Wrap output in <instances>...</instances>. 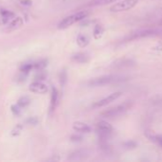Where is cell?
I'll return each mask as SVG.
<instances>
[{"instance_id":"83f0119b","label":"cell","mask_w":162,"mask_h":162,"mask_svg":"<svg viewBox=\"0 0 162 162\" xmlns=\"http://www.w3.org/2000/svg\"><path fill=\"white\" fill-rule=\"evenodd\" d=\"M32 1L31 0H22L21 1V4L23 5V6H31L32 5Z\"/></svg>"},{"instance_id":"5bb4252c","label":"cell","mask_w":162,"mask_h":162,"mask_svg":"<svg viewBox=\"0 0 162 162\" xmlns=\"http://www.w3.org/2000/svg\"><path fill=\"white\" fill-rule=\"evenodd\" d=\"M117 0H92L90 1L87 6L88 7H98V6H104V5H108L110 3H113Z\"/></svg>"},{"instance_id":"8fae6325","label":"cell","mask_w":162,"mask_h":162,"mask_svg":"<svg viewBox=\"0 0 162 162\" xmlns=\"http://www.w3.org/2000/svg\"><path fill=\"white\" fill-rule=\"evenodd\" d=\"M58 103V91L56 87H52L51 93V103H50V114L56 110Z\"/></svg>"},{"instance_id":"52a82bcc","label":"cell","mask_w":162,"mask_h":162,"mask_svg":"<svg viewBox=\"0 0 162 162\" xmlns=\"http://www.w3.org/2000/svg\"><path fill=\"white\" fill-rule=\"evenodd\" d=\"M122 95V92L120 91H117V92H113V93L108 95L107 97L99 100V101L95 102L94 104H92V108H100V107H103V106H106L109 103L114 102L115 100H117L120 96Z\"/></svg>"},{"instance_id":"e0dca14e","label":"cell","mask_w":162,"mask_h":162,"mask_svg":"<svg viewBox=\"0 0 162 162\" xmlns=\"http://www.w3.org/2000/svg\"><path fill=\"white\" fill-rule=\"evenodd\" d=\"M48 65V61L47 60H40L36 62V63L34 64V69L37 71H40V70H43V69L47 66Z\"/></svg>"},{"instance_id":"277c9868","label":"cell","mask_w":162,"mask_h":162,"mask_svg":"<svg viewBox=\"0 0 162 162\" xmlns=\"http://www.w3.org/2000/svg\"><path fill=\"white\" fill-rule=\"evenodd\" d=\"M162 33V29H143V30H138V32L131 33L129 36L125 38V41H133L135 39H140V38L145 37H153L160 35Z\"/></svg>"},{"instance_id":"d6986e66","label":"cell","mask_w":162,"mask_h":162,"mask_svg":"<svg viewBox=\"0 0 162 162\" xmlns=\"http://www.w3.org/2000/svg\"><path fill=\"white\" fill-rule=\"evenodd\" d=\"M31 103V100L29 97H22L18 100L17 102V105L19 106V108H25L26 106H28Z\"/></svg>"},{"instance_id":"d4e9b609","label":"cell","mask_w":162,"mask_h":162,"mask_svg":"<svg viewBox=\"0 0 162 162\" xmlns=\"http://www.w3.org/2000/svg\"><path fill=\"white\" fill-rule=\"evenodd\" d=\"M41 71H42V70H40L39 73H38V74L35 76V80H36V81H42V80H45V78H46V74H45V73H42Z\"/></svg>"},{"instance_id":"ba28073f","label":"cell","mask_w":162,"mask_h":162,"mask_svg":"<svg viewBox=\"0 0 162 162\" xmlns=\"http://www.w3.org/2000/svg\"><path fill=\"white\" fill-rule=\"evenodd\" d=\"M29 89L31 92L35 94H45L48 92V86L41 81H35L30 84Z\"/></svg>"},{"instance_id":"5b68a950","label":"cell","mask_w":162,"mask_h":162,"mask_svg":"<svg viewBox=\"0 0 162 162\" xmlns=\"http://www.w3.org/2000/svg\"><path fill=\"white\" fill-rule=\"evenodd\" d=\"M95 129H96V132L99 136V140H108L113 130V126L110 124V123L105 121V120L98 121L96 123Z\"/></svg>"},{"instance_id":"ffe728a7","label":"cell","mask_w":162,"mask_h":162,"mask_svg":"<svg viewBox=\"0 0 162 162\" xmlns=\"http://www.w3.org/2000/svg\"><path fill=\"white\" fill-rule=\"evenodd\" d=\"M149 138L162 148V135H150Z\"/></svg>"},{"instance_id":"7a4b0ae2","label":"cell","mask_w":162,"mask_h":162,"mask_svg":"<svg viewBox=\"0 0 162 162\" xmlns=\"http://www.w3.org/2000/svg\"><path fill=\"white\" fill-rule=\"evenodd\" d=\"M133 105H134V103L132 101H128V102H125L119 105L114 106L113 108H110V109H108V110L103 111L101 114H100V116L105 119L117 118V117H119V116L123 115L124 113H126L128 110H130Z\"/></svg>"},{"instance_id":"cb8c5ba5","label":"cell","mask_w":162,"mask_h":162,"mask_svg":"<svg viewBox=\"0 0 162 162\" xmlns=\"http://www.w3.org/2000/svg\"><path fill=\"white\" fill-rule=\"evenodd\" d=\"M22 128H23V126H22L21 124L16 125V126L14 127V129L13 130L12 135H13V136H17V135H19V134H20V132L22 131Z\"/></svg>"},{"instance_id":"4316f807","label":"cell","mask_w":162,"mask_h":162,"mask_svg":"<svg viewBox=\"0 0 162 162\" xmlns=\"http://www.w3.org/2000/svg\"><path fill=\"white\" fill-rule=\"evenodd\" d=\"M12 111H13V113L14 114V115H19V106L17 105H13L12 106Z\"/></svg>"},{"instance_id":"8992f818","label":"cell","mask_w":162,"mask_h":162,"mask_svg":"<svg viewBox=\"0 0 162 162\" xmlns=\"http://www.w3.org/2000/svg\"><path fill=\"white\" fill-rule=\"evenodd\" d=\"M139 0H122L117 3H115L110 8L111 12H126L129 11L138 3Z\"/></svg>"},{"instance_id":"3957f363","label":"cell","mask_w":162,"mask_h":162,"mask_svg":"<svg viewBox=\"0 0 162 162\" xmlns=\"http://www.w3.org/2000/svg\"><path fill=\"white\" fill-rule=\"evenodd\" d=\"M88 15H89V12H86V11H81V12H78L76 13H74L72 15H69V16L65 17L64 19H62L58 23L57 28L59 29H68L69 27H71L74 24H75V23L83 21L84 19H86Z\"/></svg>"},{"instance_id":"6da1fadb","label":"cell","mask_w":162,"mask_h":162,"mask_svg":"<svg viewBox=\"0 0 162 162\" xmlns=\"http://www.w3.org/2000/svg\"><path fill=\"white\" fill-rule=\"evenodd\" d=\"M126 80H127L126 77L120 76V75H104V76L97 77V78H94L90 80L87 83V84L90 87H99V86H108V84L124 82Z\"/></svg>"},{"instance_id":"44dd1931","label":"cell","mask_w":162,"mask_h":162,"mask_svg":"<svg viewBox=\"0 0 162 162\" xmlns=\"http://www.w3.org/2000/svg\"><path fill=\"white\" fill-rule=\"evenodd\" d=\"M34 68V64H30V63H25L23 64L21 66H20V71L22 73H25V74H28L32 69Z\"/></svg>"},{"instance_id":"7c38bea8","label":"cell","mask_w":162,"mask_h":162,"mask_svg":"<svg viewBox=\"0 0 162 162\" xmlns=\"http://www.w3.org/2000/svg\"><path fill=\"white\" fill-rule=\"evenodd\" d=\"M90 60L89 55L87 53H84V52H78V53H75L72 56V61L75 62V63H78V64H85V63H88Z\"/></svg>"},{"instance_id":"9c48e42d","label":"cell","mask_w":162,"mask_h":162,"mask_svg":"<svg viewBox=\"0 0 162 162\" xmlns=\"http://www.w3.org/2000/svg\"><path fill=\"white\" fill-rule=\"evenodd\" d=\"M73 129L75 131V132L78 133H85L88 134L92 131V127L87 124V123L82 122V121H75L73 124Z\"/></svg>"},{"instance_id":"f1b7e54d","label":"cell","mask_w":162,"mask_h":162,"mask_svg":"<svg viewBox=\"0 0 162 162\" xmlns=\"http://www.w3.org/2000/svg\"><path fill=\"white\" fill-rule=\"evenodd\" d=\"M158 25H159V26H162V20H161V21H159V23H158Z\"/></svg>"},{"instance_id":"9a60e30c","label":"cell","mask_w":162,"mask_h":162,"mask_svg":"<svg viewBox=\"0 0 162 162\" xmlns=\"http://www.w3.org/2000/svg\"><path fill=\"white\" fill-rule=\"evenodd\" d=\"M24 21L21 17H15L12 20L11 24L9 25V29L10 30H13V29H19L22 25Z\"/></svg>"},{"instance_id":"2e32d148","label":"cell","mask_w":162,"mask_h":162,"mask_svg":"<svg viewBox=\"0 0 162 162\" xmlns=\"http://www.w3.org/2000/svg\"><path fill=\"white\" fill-rule=\"evenodd\" d=\"M76 43H77V45L80 48H86L89 45L90 41H89V38L87 36H85L83 34H79L77 36V38H76Z\"/></svg>"},{"instance_id":"603a6c76","label":"cell","mask_w":162,"mask_h":162,"mask_svg":"<svg viewBox=\"0 0 162 162\" xmlns=\"http://www.w3.org/2000/svg\"><path fill=\"white\" fill-rule=\"evenodd\" d=\"M66 82H67V72L65 70H62L60 73V84L61 86H65L66 84Z\"/></svg>"},{"instance_id":"30bf717a","label":"cell","mask_w":162,"mask_h":162,"mask_svg":"<svg viewBox=\"0 0 162 162\" xmlns=\"http://www.w3.org/2000/svg\"><path fill=\"white\" fill-rule=\"evenodd\" d=\"M88 155H89L88 150L79 149L77 151L73 152L71 155L69 156L68 159L69 160H81V159L86 158V157H88Z\"/></svg>"},{"instance_id":"4fadbf2b","label":"cell","mask_w":162,"mask_h":162,"mask_svg":"<svg viewBox=\"0 0 162 162\" xmlns=\"http://www.w3.org/2000/svg\"><path fill=\"white\" fill-rule=\"evenodd\" d=\"M0 14H1V21L4 24H6V23H8L10 20L14 18V13L11 11H8L5 9H2L0 11Z\"/></svg>"},{"instance_id":"484cf974","label":"cell","mask_w":162,"mask_h":162,"mask_svg":"<svg viewBox=\"0 0 162 162\" xmlns=\"http://www.w3.org/2000/svg\"><path fill=\"white\" fill-rule=\"evenodd\" d=\"M71 140L74 141V142H80L82 140V137L77 136V135H74V136L71 137Z\"/></svg>"},{"instance_id":"7402d4cb","label":"cell","mask_w":162,"mask_h":162,"mask_svg":"<svg viewBox=\"0 0 162 162\" xmlns=\"http://www.w3.org/2000/svg\"><path fill=\"white\" fill-rule=\"evenodd\" d=\"M103 32H104V29H103V28H102L101 26L96 25V26L95 27V29H94V36H95V39H99V38L102 36Z\"/></svg>"},{"instance_id":"ac0fdd59","label":"cell","mask_w":162,"mask_h":162,"mask_svg":"<svg viewBox=\"0 0 162 162\" xmlns=\"http://www.w3.org/2000/svg\"><path fill=\"white\" fill-rule=\"evenodd\" d=\"M132 62H131L130 60H120V61H117V62H115V63H113L112 65L113 67H115V68H121L123 66H131L132 64Z\"/></svg>"}]
</instances>
